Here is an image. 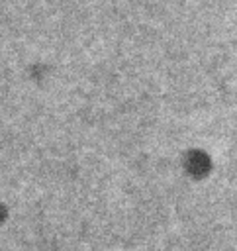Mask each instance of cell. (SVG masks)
Here are the masks:
<instances>
[{
	"label": "cell",
	"mask_w": 237,
	"mask_h": 251,
	"mask_svg": "<svg viewBox=\"0 0 237 251\" xmlns=\"http://www.w3.org/2000/svg\"><path fill=\"white\" fill-rule=\"evenodd\" d=\"M186 167L190 173L194 175H204L208 169H210V159L204 155V153H192L186 161Z\"/></svg>",
	"instance_id": "6da1fadb"
}]
</instances>
